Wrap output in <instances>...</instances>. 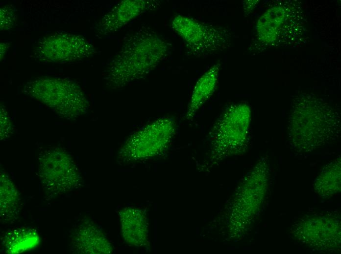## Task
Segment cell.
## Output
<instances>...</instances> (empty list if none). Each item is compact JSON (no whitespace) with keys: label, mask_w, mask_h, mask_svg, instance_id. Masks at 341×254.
<instances>
[{"label":"cell","mask_w":341,"mask_h":254,"mask_svg":"<svg viewBox=\"0 0 341 254\" xmlns=\"http://www.w3.org/2000/svg\"><path fill=\"white\" fill-rule=\"evenodd\" d=\"M125 37L121 49L107 67V80L114 87H122L144 77L169 53L167 42L146 27Z\"/></svg>","instance_id":"6da1fadb"},{"label":"cell","mask_w":341,"mask_h":254,"mask_svg":"<svg viewBox=\"0 0 341 254\" xmlns=\"http://www.w3.org/2000/svg\"><path fill=\"white\" fill-rule=\"evenodd\" d=\"M293 107L289 119V135L300 151H310L335 139L339 134V116L318 99H302Z\"/></svg>","instance_id":"7a4b0ae2"},{"label":"cell","mask_w":341,"mask_h":254,"mask_svg":"<svg viewBox=\"0 0 341 254\" xmlns=\"http://www.w3.org/2000/svg\"><path fill=\"white\" fill-rule=\"evenodd\" d=\"M24 93L51 108L63 118L74 119L86 113L88 100L74 81L58 77H42L26 83Z\"/></svg>","instance_id":"3957f363"},{"label":"cell","mask_w":341,"mask_h":254,"mask_svg":"<svg viewBox=\"0 0 341 254\" xmlns=\"http://www.w3.org/2000/svg\"><path fill=\"white\" fill-rule=\"evenodd\" d=\"M251 111L245 103L228 107L216 121L210 131L213 161L236 153L247 142Z\"/></svg>","instance_id":"277c9868"},{"label":"cell","mask_w":341,"mask_h":254,"mask_svg":"<svg viewBox=\"0 0 341 254\" xmlns=\"http://www.w3.org/2000/svg\"><path fill=\"white\" fill-rule=\"evenodd\" d=\"M171 26L196 57L216 54L228 47V32L219 26L181 15L172 19Z\"/></svg>","instance_id":"5b68a950"},{"label":"cell","mask_w":341,"mask_h":254,"mask_svg":"<svg viewBox=\"0 0 341 254\" xmlns=\"http://www.w3.org/2000/svg\"><path fill=\"white\" fill-rule=\"evenodd\" d=\"M38 175L45 192L53 195L76 188L81 181L73 158L59 148H51L40 154Z\"/></svg>","instance_id":"8992f818"},{"label":"cell","mask_w":341,"mask_h":254,"mask_svg":"<svg viewBox=\"0 0 341 254\" xmlns=\"http://www.w3.org/2000/svg\"><path fill=\"white\" fill-rule=\"evenodd\" d=\"M175 131V124L171 118L158 119L127 140L121 150L122 158L131 162L157 155L168 147Z\"/></svg>","instance_id":"52a82bcc"},{"label":"cell","mask_w":341,"mask_h":254,"mask_svg":"<svg viewBox=\"0 0 341 254\" xmlns=\"http://www.w3.org/2000/svg\"><path fill=\"white\" fill-rule=\"evenodd\" d=\"M96 52L94 45L83 37L60 32L39 40L34 57L42 63L63 64L82 60Z\"/></svg>","instance_id":"ba28073f"},{"label":"cell","mask_w":341,"mask_h":254,"mask_svg":"<svg viewBox=\"0 0 341 254\" xmlns=\"http://www.w3.org/2000/svg\"><path fill=\"white\" fill-rule=\"evenodd\" d=\"M294 229L296 237L312 247L331 249L340 244V224L334 218L311 217L301 220Z\"/></svg>","instance_id":"9c48e42d"},{"label":"cell","mask_w":341,"mask_h":254,"mask_svg":"<svg viewBox=\"0 0 341 254\" xmlns=\"http://www.w3.org/2000/svg\"><path fill=\"white\" fill-rule=\"evenodd\" d=\"M154 3L155 1L147 0H122L102 18L96 29L103 35L115 33L150 8Z\"/></svg>","instance_id":"30bf717a"},{"label":"cell","mask_w":341,"mask_h":254,"mask_svg":"<svg viewBox=\"0 0 341 254\" xmlns=\"http://www.w3.org/2000/svg\"><path fill=\"white\" fill-rule=\"evenodd\" d=\"M119 215L125 241L136 247L147 245L148 226L145 212L136 208L126 207L120 211Z\"/></svg>","instance_id":"8fae6325"},{"label":"cell","mask_w":341,"mask_h":254,"mask_svg":"<svg viewBox=\"0 0 341 254\" xmlns=\"http://www.w3.org/2000/svg\"><path fill=\"white\" fill-rule=\"evenodd\" d=\"M73 248L78 254H110L111 245L102 232L89 221L81 224L73 234Z\"/></svg>","instance_id":"7c38bea8"},{"label":"cell","mask_w":341,"mask_h":254,"mask_svg":"<svg viewBox=\"0 0 341 254\" xmlns=\"http://www.w3.org/2000/svg\"><path fill=\"white\" fill-rule=\"evenodd\" d=\"M220 64L210 67L197 80L192 91L186 117L192 119L215 91L219 82Z\"/></svg>","instance_id":"4fadbf2b"},{"label":"cell","mask_w":341,"mask_h":254,"mask_svg":"<svg viewBox=\"0 0 341 254\" xmlns=\"http://www.w3.org/2000/svg\"><path fill=\"white\" fill-rule=\"evenodd\" d=\"M288 16L284 6H273L264 12L259 18L256 24L258 40L271 44L275 42Z\"/></svg>","instance_id":"5bb4252c"},{"label":"cell","mask_w":341,"mask_h":254,"mask_svg":"<svg viewBox=\"0 0 341 254\" xmlns=\"http://www.w3.org/2000/svg\"><path fill=\"white\" fill-rule=\"evenodd\" d=\"M40 238L37 231L31 227H20L9 230L3 239L6 253L20 254L37 247Z\"/></svg>","instance_id":"9a60e30c"},{"label":"cell","mask_w":341,"mask_h":254,"mask_svg":"<svg viewBox=\"0 0 341 254\" xmlns=\"http://www.w3.org/2000/svg\"><path fill=\"white\" fill-rule=\"evenodd\" d=\"M19 199L16 189L5 172H0V219L9 222L18 216Z\"/></svg>","instance_id":"2e32d148"},{"label":"cell","mask_w":341,"mask_h":254,"mask_svg":"<svg viewBox=\"0 0 341 254\" xmlns=\"http://www.w3.org/2000/svg\"><path fill=\"white\" fill-rule=\"evenodd\" d=\"M315 191L321 197H328L341 190V161L338 159L327 165L314 183Z\"/></svg>","instance_id":"e0dca14e"},{"label":"cell","mask_w":341,"mask_h":254,"mask_svg":"<svg viewBox=\"0 0 341 254\" xmlns=\"http://www.w3.org/2000/svg\"><path fill=\"white\" fill-rule=\"evenodd\" d=\"M17 15L14 7L6 5L0 8V29L8 30L13 27L16 22Z\"/></svg>","instance_id":"ac0fdd59"},{"label":"cell","mask_w":341,"mask_h":254,"mask_svg":"<svg viewBox=\"0 0 341 254\" xmlns=\"http://www.w3.org/2000/svg\"><path fill=\"white\" fill-rule=\"evenodd\" d=\"M5 107L0 106V138H6L12 131V126L10 118Z\"/></svg>","instance_id":"d6986e66"},{"label":"cell","mask_w":341,"mask_h":254,"mask_svg":"<svg viewBox=\"0 0 341 254\" xmlns=\"http://www.w3.org/2000/svg\"><path fill=\"white\" fill-rule=\"evenodd\" d=\"M7 43H0V57L1 58L3 56V54L5 53L6 50L8 48L9 45H7Z\"/></svg>","instance_id":"ffe728a7"}]
</instances>
